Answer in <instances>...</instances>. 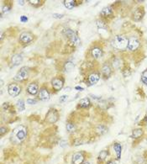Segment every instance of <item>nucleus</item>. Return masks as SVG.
Wrapping results in <instances>:
<instances>
[{
	"instance_id": "nucleus-6",
	"label": "nucleus",
	"mask_w": 147,
	"mask_h": 164,
	"mask_svg": "<svg viewBox=\"0 0 147 164\" xmlns=\"http://www.w3.org/2000/svg\"><path fill=\"white\" fill-rule=\"evenodd\" d=\"M29 76V68L24 67L19 70L17 74L14 76V79L15 81H23L25 80L26 78Z\"/></svg>"
},
{
	"instance_id": "nucleus-24",
	"label": "nucleus",
	"mask_w": 147,
	"mask_h": 164,
	"mask_svg": "<svg viewBox=\"0 0 147 164\" xmlns=\"http://www.w3.org/2000/svg\"><path fill=\"white\" fill-rule=\"evenodd\" d=\"M16 105L17 107H18V109H19V111H23V110L25 109V101L23 100H18V101H17Z\"/></svg>"
},
{
	"instance_id": "nucleus-30",
	"label": "nucleus",
	"mask_w": 147,
	"mask_h": 164,
	"mask_svg": "<svg viewBox=\"0 0 147 164\" xmlns=\"http://www.w3.org/2000/svg\"><path fill=\"white\" fill-rule=\"evenodd\" d=\"M26 102H27V103H29V104H35V103H37V100H35V99H28Z\"/></svg>"
},
{
	"instance_id": "nucleus-7",
	"label": "nucleus",
	"mask_w": 147,
	"mask_h": 164,
	"mask_svg": "<svg viewBox=\"0 0 147 164\" xmlns=\"http://www.w3.org/2000/svg\"><path fill=\"white\" fill-rule=\"evenodd\" d=\"M8 92L10 96L16 97L21 92V87L17 84H10L8 87Z\"/></svg>"
},
{
	"instance_id": "nucleus-1",
	"label": "nucleus",
	"mask_w": 147,
	"mask_h": 164,
	"mask_svg": "<svg viewBox=\"0 0 147 164\" xmlns=\"http://www.w3.org/2000/svg\"><path fill=\"white\" fill-rule=\"evenodd\" d=\"M27 137V129L24 126H19L14 129L10 135V141L14 144L22 143Z\"/></svg>"
},
{
	"instance_id": "nucleus-36",
	"label": "nucleus",
	"mask_w": 147,
	"mask_h": 164,
	"mask_svg": "<svg viewBox=\"0 0 147 164\" xmlns=\"http://www.w3.org/2000/svg\"><path fill=\"white\" fill-rule=\"evenodd\" d=\"M19 20L21 21V22L23 23H25L27 22V20H28V18L25 16V15H22V16L20 17V19H19Z\"/></svg>"
},
{
	"instance_id": "nucleus-18",
	"label": "nucleus",
	"mask_w": 147,
	"mask_h": 164,
	"mask_svg": "<svg viewBox=\"0 0 147 164\" xmlns=\"http://www.w3.org/2000/svg\"><path fill=\"white\" fill-rule=\"evenodd\" d=\"M144 134V131L141 128H137L134 129V131H132V134H131V137L133 139H139L141 138V136Z\"/></svg>"
},
{
	"instance_id": "nucleus-33",
	"label": "nucleus",
	"mask_w": 147,
	"mask_h": 164,
	"mask_svg": "<svg viewBox=\"0 0 147 164\" xmlns=\"http://www.w3.org/2000/svg\"><path fill=\"white\" fill-rule=\"evenodd\" d=\"M67 146V141H65V140H62L60 142V146L62 148H65Z\"/></svg>"
},
{
	"instance_id": "nucleus-16",
	"label": "nucleus",
	"mask_w": 147,
	"mask_h": 164,
	"mask_svg": "<svg viewBox=\"0 0 147 164\" xmlns=\"http://www.w3.org/2000/svg\"><path fill=\"white\" fill-rule=\"evenodd\" d=\"M23 61V57L22 55L20 54H15L14 55L12 58H11V62L13 66H18Z\"/></svg>"
},
{
	"instance_id": "nucleus-10",
	"label": "nucleus",
	"mask_w": 147,
	"mask_h": 164,
	"mask_svg": "<svg viewBox=\"0 0 147 164\" xmlns=\"http://www.w3.org/2000/svg\"><path fill=\"white\" fill-rule=\"evenodd\" d=\"M113 148L115 153V159L116 160H120L122 155V145L119 142H114L113 145Z\"/></svg>"
},
{
	"instance_id": "nucleus-15",
	"label": "nucleus",
	"mask_w": 147,
	"mask_h": 164,
	"mask_svg": "<svg viewBox=\"0 0 147 164\" xmlns=\"http://www.w3.org/2000/svg\"><path fill=\"white\" fill-rule=\"evenodd\" d=\"M39 90V87L38 85L35 83H32V84H30L27 88V92L29 93V94H31V95H35L36 93H38Z\"/></svg>"
},
{
	"instance_id": "nucleus-32",
	"label": "nucleus",
	"mask_w": 147,
	"mask_h": 164,
	"mask_svg": "<svg viewBox=\"0 0 147 164\" xmlns=\"http://www.w3.org/2000/svg\"><path fill=\"white\" fill-rule=\"evenodd\" d=\"M67 99H68V96L67 95H62L61 97H60V102L61 103H64V102H66L67 100Z\"/></svg>"
},
{
	"instance_id": "nucleus-22",
	"label": "nucleus",
	"mask_w": 147,
	"mask_h": 164,
	"mask_svg": "<svg viewBox=\"0 0 147 164\" xmlns=\"http://www.w3.org/2000/svg\"><path fill=\"white\" fill-rule=\"evenodd\" d=\"M90 100L88 98H84V99H82L79 102V106L81 108H87L89 107L90 105Z\"/></svg>"
},
{
	"instance_id": "nucleus-3",
	"label": "nucleus",
	"mask_w": 147,
	"mask_h": 164,
	"mask_svg": "<svg viewBox=\"0 0 147 164\" xmlns=\"http://www.w3.org/2000/svg\"><path fill=\"white\" fill-rule=\"evenodd\" d=\"M86 156L83 151H77L72 157V164H83L85 162Z\"/></svg>"
},
{
	"instance_id": "nucleus-23",
	"label": "nucleus",
	"mask_w": 147,
	"mask_h": 164,
	"mask_svg": "<svg viewBox=\"0 0 147 164\" xmlns=\"http://www.w3.org/2000/svg\"><path fill=\"white\" fill-rule=\"evenodd\" d=\"M64 5L67 10H72L74 7H75L76 2L73 1V0H67V1H64Z\"/></svg>"
},
{
	"instance_id": "nucleus-34",
	"label": "nucleus",
	"mask_w": 147,
	"mask_h": 164,
	"mask_svg": "<svg viewBox=\"0 0 147 164\" xmlns=\"http://www.w3.org/2000/svg\"><path fill=\"white\" fill-rule=\"evenodd\" d=\"M52 16H53V18H55V19H61V18H62V17L64 16V15H63V14H53V15H52Z\"/></svg>"
},
{
	"instance_id": "nucleus-19",
	"label": "nucleus",
	"mask_w": 147,
	"mask_h": 164,
	"mask_svg": "<svg viewBox=\"0 0 147 164\" xmlns=\"http://www.w3.org/2000/svg\"><path fill=\"white\" fill-rule=\"evenodd\" d=\"M92 56L95 59L100 58L103 56V50L99 47H94L92 50Z\"/></svg>"
},
{
	"instance_id": "nucleus-4",
	"label": "nucleus",
	"mask_w": 147,
	"mask_h": 164,
	"mask_svg": "<svg viewBox=\"0 0 147 164\" xmlns=\"http://www.w3.org/2000/svg\"><path fill=\"white\" fill-rule=\"evenodd\" d=\"M140 45H141V42L136 37L131 36L128 39V46H127V48L131 52L136 51L140 47Z\"/></svg>"
},
{
	"instance_id": "nucleus-9",
	"label": "nucleus",
	"mask_w": 147,
	"mask_h": 164,
	"mask_svg": "<svg viewBox=\"0 0 147 164\" xmlns=\"http://www.w3.org/2000/svg\"><path fill=\"white\" fill-rule=\"evenodd\" d=\"M33 40H34V36L29 32H23L19 36V41L23 44H29L30 42L33 41Z\"/></svg>"
},
{
	"instance_id": "nucleus-40",
	"label": "nucleus",
	"mask_w": 147,
	"mask_h": 164,
	"mask_svg": "<svg viewBox=\"0 0 147 164\" xmlns=\"http://www.w3.org/2000/svg\"><path fill=\"white\" fill-rule=\"evenodd\" d=\"M70 89H71V88H66V90H65V91H67V92H69V91H70Z\"/></svg>"
},
{
	"instance_id": "nucleus-11",
	"label": "nucleus",
	"mask_w": 147,
	"mask_h": 164,
	"mask_svg": "<svg viewBox=\"0 0 147 164\" xmlns=\"http://www.w3.org/2000/svg\"><path fill=\"white\" fill-rule=\"evenodd\" d=\"M46 119L50 123H55L58 119V115L55 109H50L46 115Z\"/></svg>"
},
{
	"instance_id": "nucleus-27",
	"label": "nucleus",
	"mask_w": 147,
	"mask_h": 164,
	"mask_svg": "<svg viewBox=\"0 0 147 164\" xmlns=\"http://www.w3.org/2000/svg\"><path fill=\"white\" fill-rule=\"evenodd\" d=\"M141 81H142L145 85H147V69L145 71L143 72V73L141 75Z\"/></svg>"
},
{
	"instance_id": "nucleus-28",
	"label": "nucleus",
	"mask_w": 147,
	"mask_h": 164,
	"mask_svg": "<svg viewBox=\"0 0 147 164\" xmlns=\"http://www.w3.org/2000/svg\"><path fill=\"white\" fill-rule=\"evenodd\" d=\"M67 131L68 132H73L75 131V126L72 123H67Z\"/></svg>"
},
{
	"instance_id": "nucleus-26",
	"label": "nucleus",
	"mask_w": 147,
	"mask_h": 164,
	"mask_svg": "<svg viewBox=\"0 0 147 164\" xmlns=\"http://www.w3.org/2000/svg\"><path fill=\"white\" fill-rule=\"evenodd\" d=\"M73 68H74V64L72 62H71V61H68V62H67V63L65 64V70L67 72L72 70Z\"/></svg>"
},
{
	"instance_id": "nucleus-41",
	"label": "nucleus",
	"mask_w": 147,
	"mask_h": 164,
	"mask_svg": "<svg viewBox=\"0 0 147 164\" xmlns=\"http://www.w3.org/2000/svg\"><path fill=\"white\" fill-rule=\"evenodd\" d=\"M83 164H90V162H84Z\"/></svg>"
},
{
	"instance_id": "nucleus-8",
	"label": "nucleus",
	"mask_w": 147,
	"mask_h": 164,
	"mask_svg": "<svg viewBox=\"0 0 147 164\" xmlns=\"http://www.w3.org/2000/svg\"><path fill=\"white\" fill-rule=\"evenodd\" d=\"M51 85L56 91L61 90L64 85V80L61 77H54L51 80Z\"/></svg>"
},
{
	"instance_id": "nucleus-21",
	"label": "nucleus",
	"mask_w": 147,
	"mask_h": 164,
	"mask_svg": "<svg viewBox=\"0 0 147 164\" xmlns=\"http://www.w3.org/2000/svg\"><path fill=\"white\" fill-rule=\"evenodd\" d=\"M143 15H144V11L141 10V9H137V10L134 11V20H136V21L141 20V19L143 18Z\"/></svg>"
},
{
	"instance_id": "nucleus-42",
	"label": "nucleus",
	"mask_w": 147,
	"mask_h": 164,
	"mask_svg": "<svg viewBox=\"0 0 147 164\" xmlns=\"http://www.w3.org/2000/svg\"><path fill=\"white\" fill-rule=\"evenodd\" d=\"M145 164H147V161H146V163H145Z\"/></svg>"
},
{
	"instance_id": "nucleus-17",
	"label": "nucleus",
	"mask_w": 147,
	"mask_h": 164,
	"mask_svg": "<svg viewBox=\"0 0 147 164\" xmlns=\"http://www.w3.org/2000/svg\"><path fill=\"white\" fill-rule=\"evenodd\" d=\"M113 14V9L111 6H108L105 7V8H103L101 11V13L100 14L102 15L103 17H104V18H107V17H109L112 15Z\"/></svg>"
},
{
	"instance_id": "nucleus-2",
	"label": "nucleus",
	"mask_w": 147,
	"mask_h": 164,
	"mask_svg": "<svg viewBox=\"0 0 147 164\" xmlns=\"http://www.w3.org/2000/svg\"><path fill=\"white\" fill-rule=\"evenodd\" d=\"M113 45L118 50H125L128 46V39L125 36H116L113 41Z\"/></svg>"
},
{
	"instance_id": "nucleus-14",
	"label": "nucleus",
	"mask_w": 147,
	"mask_h": 164,
	"mask_svg": "<svg viewBox=\"0 0 147 164\" xmlns=\"http://www.w3.org/2000/svg\"><path fill=\"white\" fill-rule=\"evenodd\" d=\"M99 74L97 72H93V73L90 74L88 76V83L89 85H94L96 84L99 80Z\"/></svg>"
},
{
	"instance_id": "nucleus-38",
	"label": "nucleus",
	"mask_w": 147,
	"mask_h": 164,
	"mask_svg": "<svg viewBox=\"0 0 147 164\" xmlns=\"http://www.w3.org/2000/svg\"><path fill=\"white\" fill-rule=\"evenodd\" d=\"M75 89H77V91H83L84 90V88L82 87H79V86H77V87H75Z\"/></svg>"
},
{
	"instance_id": "nucleus-31",
	"label": "nucleus",
	"mask_w": 147,
	"mask_h": 164,
	"mask_svg": "<svg viewBox=\"0 0 147 164\" xmlns=\"http://www.w3.org/2000/svg\"><path fill=\"white\" fill-rule=\"evenodd\" d=\"M10 7H9L8 5H4V6L2 7V14L6 13L8 11H10Z\"/></svg>"
},
{
	"instance_id": "nucleus-37",
	"label": "nucleus",
	"mask_w": 147,
	"mask_h": 164,
	"mask_svg": "<svg viewBox=\"0 0 147 164\" xmlns=\"http://www.w3.org/2000/svg\"><path fill=\"white\" fill-rule=\"evenodd\" d=\"M105 164H118V163L116 162V161H115V160H109V161L107 162Z\"/></svg>"
},
{
	"instance_id": "nucleus-35",
	"label": "nucleus",
	"mask_w": 147,
	"mask_h": 164,
	"mask_svg": "<svg viewBox=\"0 0 147 164\" xmlns=\"http://www.w3.org/2000/svg\"><path fill=\"white\" fill-rule=\"evenodd\" d=\"M29 3H30V4H32V5H36V4H40V1L39 0H34V1H32V0H29Z\"/></svg>"
},
{
	"instance_id": "nucleus-43",
	"label": "nucleus",
	"mask_w": 147,
	"mask_h": 164,
	"mask_svg": "<svg viewBox=\"0 0 147 164\" xmlns=\"http://www.w3.org/2000/svg\"></svg>"
},
{
	"instance_id": "nucleus-29",
	"label": "nucleus",
	"mask_w": 147,
	"mask_h": 164,
	"mask_svg": "<svg viewBox=\"0 0 147 164\" xmlns=\"http://www.w3.org/2000/svg\"><path fill=\"white\" fill-rule=\"evenodd\" d=\"M7 132H8V128H6L5 126H2L1 130H0V135H1V136H3L4 134H6Z\"/></svg>"
},
{
	"instance_id": "nucleus-20",
	"label": "nucleus",
	"mask_w": 147,
	"mask_h": 164,
	"mask_svg": "<svg viewBox=\"0 0 147 164\" xmlns=\"http://www.w3.org/2000/svg\"><path fill=\"white\" fill-rule=\"evenodd\" d=\"M112 71H111V68L108 64H104L102 68V73L103 74V76L106 77H109L110 76Z\"/></svg>"
},
{
	"instance_id": "nucleus-12",
	"label": "nucleus",
	"mask_w": 147,
	"mask_h": 164,
	"mask_svg": "<svg viewBox=\"0 0 147 164\" xmlns=\"http://www.w3.org/2000/svg\"><path fill=\"white\" fill-rule=\"evenodd\" d=\"M39 99L42 101H47L50 99V93L47 90V88H42L39 92Z\"/></svg>"
},
{
	"instance_id": "nucleus-25",
	"label": "nucleus",
	"mask_w": 147,
	"mask_h": 164,
	"mask_svg": "<svg viewBox=\"0 0 147 164\" xmlns=\"http://www.w3.org/2000/svg\"><path fill=\"white\" fill-rule=\"evenodd\" d=\"M96 131L99 133V135H103V134H104L106 131H107V129L106 127L103 126H98V128L96 129Z\"/></svg>"
},
{
	"instance_id": "nucleus-39",
	"label": "nucleus",
	"mask_w": 147,
	"mask_h": 164,
	"mask_svg": "<svg viewBox=\"0 0 147 164\" xmlns=\"http://www.w3.org/2000/svg\"><path fill=\"white\" fill-rule=\"evenodd\" d=\"M25 3V1H19V4H20V5H24Z\"/></svg>"
},
{
	"instance_id": "nucleus-5",
	"label": "nucleus",
	"mask_w": 147,
	"mask_h": 164,
	"mask_svg": "<svg viewBox=\"0 0 147 164\" xmlns=\"http://www.w3.org/2000/svg\"><path fill=\"white\" fill-rule=\"evenodd\" d=\"M64 32L66 34V36H67V38L69 39L73 44H75V45H79L80 44V39L73 30H72L71 29H66L64 30Z\"/></svg>"
},
{
	"instance_id": "nucleus-13",
	"label": "nucleus",
	"mask_w": 147,
	"mask_h": 164,
	"mask_svg": "<svg viewBox=\"0 0 147 164\" xmlns=\"http://www.w3.org/2000/svg\"><path fill=\"white\" fill-rule=\"evenodd\" d=\"M109 150H102V151L99 152V155H98V158H97L98 162H99V163L103 162L107 159V158L109 157Z\"/></svg>"
}]
</instances>
